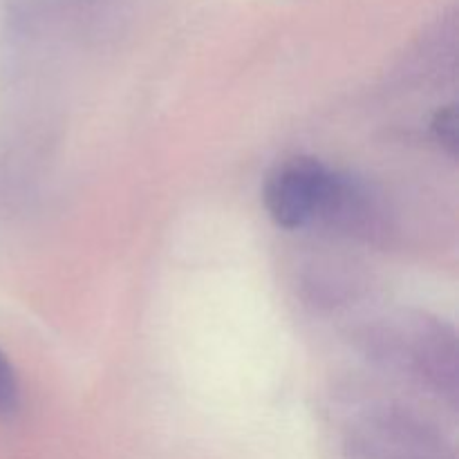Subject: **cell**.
<instances>
[{
    "label": "cell",
    "instance_id": "cell-1",
    "mask_svg": "<svg viewBox=\"0 0 459 459\" xmlns=\"http://www.w3.org/2000/svg\"><path fill=\"white\" fill-rule=\"evenodd\" d=\"M334 173L312 160L294 157L278 166L264 186V206L282 229H300L321 218Z\"/></svg>",
    "mask_w": 459,
    "mask_h": 459
},
{
    "label": "cell",
    "instance_id": "cell-2",
    "mask_svg": "<svg viewBox=\"0 0 459 459\" xmlns=\"http://www.w3.org/2000/svg\"><path fill=\"white\" fill-rule=\"evenodd\" d=\"M352 451L359 459H453L433 429L403 411L377 415L352 437Z\"/></svg>",
    "mask_w": 459,
    "mask_h": 459
},
{
    "label": "cell",
    "instance_id": "cell-3",
    "mask_svg": "<svg viewBox=\"0 0 459 459\" xmlns=\"http://www.w3.org/2000/svg\"><path fill=\"white\" fill-rule=\"evenodd\" d=\"M18 408V381L7 357L0 352V415H12Z\"/></svg>",
    "mask_w": 459,
    "mask_h": 459
},
{
    "label": "cell",
    "instance_id": "cell-4",
    "mask_svg": "<svg viewBox=\"0 0 459 459\" xmlns=\"http://www.w3.org/2000/svg\"><path fill=\"white\" fill-rule=\"evenodd\" d=\"M433 133H435V137H437L439 143H444L448 151L455 152L457 119H455V110H453V108H446V110H442L437 117H435Z\"/></svg>",
    "mask_w": 459,
    "mask_h": 459
}]
</instances>
